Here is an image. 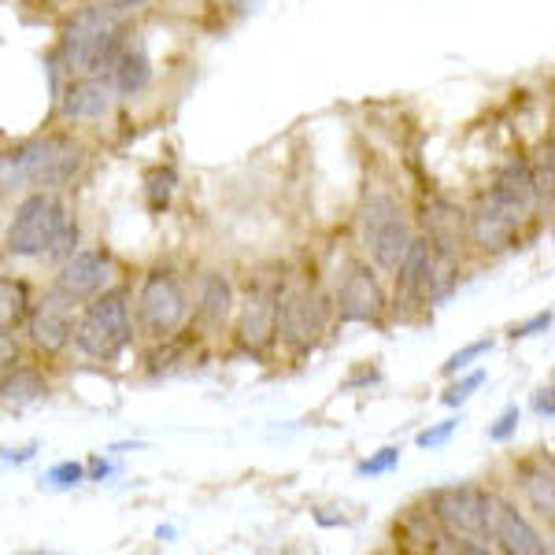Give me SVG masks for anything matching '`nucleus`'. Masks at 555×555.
<instances>
[{
	"instance_id": "obj_22",
	"label": "nucleus",
	"mask_w": 555,
	"mask_h": 555,
	"mask_svg": "<svg viewBox=\"0 0 555 555\" xmlns=\"http://www.w3.org/2000/svg\"><path fill=\"white\" fill-rule=\"evenodd\" d=\"M429 256H434V241L429 237H415L404 256V263L397 267V297L415 300L418 289H423V274L429 267Z\"/></svg>"
},
{
	"instance_id": "obj_37",
	"label": "nucleus",
	"mask_w": 555,
	"mask_h": 555,
	"mask_svg": "<svg viewBox=\"0 0 555 555\" xmlns=\"http://www.w3.org/2000/svg\"><path fill=\"white\" fill-rule=\"evenodd\" d=\"M104 4L119 8V12H130V8H141V4H145V0H104Z\"/></svg>"
},
{
	"instance_id": "obj_9",
	"label": "nucleus",
	"mask_w": 555,
	"mask_h": 555,
	"mask_svg": "<svg viewBox=\"0 0 555 555\" xmlns=\"http://www.w3.org/2000/svg\"><path fill=\"white\" fill-rule=\"evenodd\" d=\"M75 304L64 289H52L49 297L34 304L30 311V341L38 352H60L75 337Z\"/></svg>"
},
{
	"instance_id": "obj_35",
	"label": "nucleus",
	"mask_w": 555,
	"mask_h": 555,
	"mask_svg": "<svg viewBox=\"0 0 555 555\" xmlns=\"http://www.w3.org/2000/svg\"><path fill=\"white\" fill-rule=\"evenodd\" d=\"M30 455H34V449H20V452H15V449H4V463H26Z\"/></svg>"
},
{
	"instance_id": "obj_39",
	"label": "nucleus",
	"mask_w": 555,
	"mask_h": 555,
	"mask_svg": "<svg viewBox=\"0 0 555 555\" xmlns=\"http://www.w3.org/2000/svg\"><path fill=\"white\" fill-rule=\"evenodd\" d=\"M552 145H555V141H552Z\"/></svg>"
},
{
	"instance_id": "obj_7",
	"label": "nucleus",
	"mask_w": 555,
	"mask_h": 555,
	"mask_svg": "<svg viewBox=\"0 0 555 555\" xmlns=\"http://www.w3.org/2000/svg\"><path fill=\"white\" fill-rule=\"evenodd\" d=\"M138 319H141V330L156 341L171 337L185 319V293L182 285L175 282L171 271H152L145 278L138 293Z\"/></svg>"
},
{
	"instance_id": "obj_27",
	"label": "nucleus",
	"mask_w": 555,
	"mask_h": 555,
	"mask_svg": "<svg viewBox=\"0 0 555 555\" xmlns=\"http://www.w3.org/2000/svg\"><path fill=\"white\" fill-rule=\"evenodd\" d=\"M82 478H86L82 463H60V467H52L49 474H44V481H49V486H56V489H70V486H78Z\"/></svg>"
},
{
	"instance_id": "obj_36",
	"label": "nucleus",
	"mask_w": 555,
	"mask_h": 555,
	"mask_svg": "<svg viewBox=\"0 0 555 555\" xmlns=\"http://www.w3.org/2000/svg\"><path fill=\"white\" fill-rule=\"evenodd\" d=\"M107 474H112V467H107L104 460H93V463H89V478H107Z\"/></svg>"
},
{
	"instance_id": "obj_16",
	"label": "nucleus",
	"mask_w": 555,
	"mask_h": 555,
	"mask_svg": "<svg viewBox=\"0 0 555 555\" xmlns=\"http://www.w3.org/2000/svg\"><path fill=\"white\" fill-rule=\"evenodd\" d=\"M382 308L385 300L374 274L366 267H352L341 282V293H337V315L345 322H374L382 315Z\"/></svg>"
},
{
	"instance_id": "obj_11",
	"label": "nucleus",
	"mask_w": 555,
	"mask_h": 555,
	"mask_svg": "<svg viewBox=\"0 0 555 555\" xmlns=\"http://www.w3.org/2000/svg\"><path fill=\"white\" fill-rule=\"evenodd\" d=\"M278 308H282V293L274 282H256L245 293V308H241V341L248 348H267L278 334Z\"/></svg>"
},
{
	"instance_id": "obj_33",
	"label": "nucleus",
	"mask_w": 555,
	"mask_h": 555,
	"mask_svg": "<svg viewBox=\"0 0 555 555\" xmlns=\"http://www.w3.org/2000/svg\"><path fill=\"white\" fill-rule=\"evenodd\" d=\"M548 326H552V311H541V315H533L530 322L515 326V337H533L537 330H548Z\"/></svg>"
},
{
	"instance_id": "obj_21",
	"label": "nucleus",
	"mask_w": 555,
	"mask_h": 555,
	"mask_svg": "<svg viewBox=\"0 0 555 555\" xmlns=\"http://www.w3.org/2000/svg\"><path fill=\"white\" fill-rule=\"evenodd\" d=\"M230 304H234V289L222 274H204L201 278V297H196V315L208 326H222L230 315Z\"/></svg>"
},
{
	"instance_id": "obj_19",
	"label": "nucleus",
	"mask_w": 555,
	"mask_h": 555,
	"mask_svg": "<svg viewBox=\"0 0 555 555\" xmlns=\"http://www.w3.org/2000/svg\"><path fill=\"white\" fill-rule=\"evenodd\" d=\"M522 489L526 500L544 518H555V460H533L522 467Z\"/></svg>"
},
{
	"instance_id": "obj_13",
	"label": "nucleus",
	"mask_w": 555,
	"mask_h": 555,
	"mask_svg": "<svg viewBox=\"0 0 555 555\" xmlns=\"http://www.w3.org/2000/svg\"><path fill=\"white\" fill-rule=\"evenodd\" d=\"M115 93H119V89L104 75L75 78V82L60 93V115H64V119H104V115L112 112Z\"/></svg>"
},
{
	"instance_id": "obj_34",
	"label": "nucleus",
	"mask_w": 555,
	"mask_h": 555,
	"mask_svg": "<svg viewBox=\"0 0 555 555\" xmlns=\"http://www.w3.org/2000/svg\"><path fill=\"white\" fill-rule=\"evenodd\" d=\"M533 411H537V415H555V385H552V389L537 392V397H533Z\"/></svg>"
},
{
	"instance_id": "obj_5",
	"label": "nucleus",
	"mask_w": 555,
	"mask_h": 555,
	"mask_svg": "<svg viewBox=\"0 0 555 555\" xmlns=\"http://www.w3.org/2000/svg\"><path fill=\"white\" fill-rule=\"evenodd\" d=\"M489 492L474 486H449L434 492V512L441 526L452 533V552H489V512H486Z\"/></svg>"
},
{
	"instance_id": "obj_3",
	"label": "nucleus",
	"mask_w": 555,
	"mask_h": 555,
	"mask_svg": "<svg viewBox=\"0 0 555 555\" xmlns=\"http://www.w3.org/2000/svg\"><path fill=\"white\" fill-rule=\"evenodd\" d=\"M86 164V149L75 145L70 138H30L23 145L4 152V190H23V185H34V190H64L67 182H75V175L82 171Z\"/></svg>"
},
{
	"instance_id": "obj_31",
	"label": "nucleus",
	"mask_w": 555,
	"mask_h": 555,
	"mask_svg": "<svg viewBox=\"0 0 555 555\" xmlns=\"http://www.w3.org/2000/svg\"><path fill=\"white\" fill-rule=\"evenodd\" d=\"M455 426H460L455 418H449V423H441V426H429L418 434V444H423V449H437V444H444L455 434Z\"/></svg>"
},
{
	"instance_id": "obj_2",
	"label": "nucleus",
	"mask_w": 555,
	"mask_h": 555,
	"mask_svg": "<svg viewBox=\"0 0 555 555\" xmlns=\"http://www.w3.org/2000/svg\"><path fill=\"white\" fill-rule=\"evenodd\" d=\"M122 15L127 12L104 4V0L93 8H82V12L64 26V38H60V64H64L75 78L112 70L122 41H127V34H122Z\"/></svg>"
},
{
	"instance_id": "obj_20",
	"label": "nucleus",
	"mask_w": 555,
	"mask_h": 555,
	"mask_svg": "<svg viewBox=\"0 0 555 555\" xmlns=\"http://www.w3.org/2000/svg\"><path fill=\"white\" fill-rule=\"evenodd\" d=\"M426 237L437 241V245L444 248H455L460 245V234H463V211L455 208V204L441 201V196H434V201H426Z\"/></svg>"
},
{
	"instance_id": "obj_24",
	"label": "nucleus",
	"mask_w": 555,
	"mask_h": 555,
	"mask_svg": "<svg viewBox=\"0 0 555 555\" xmlns=\"http://www.w3.org/2000/svg\"><path fill=\"white\" fill-rule=\"evenodd\" d=\"M533 178H537V208L555 211V145L541 152V159L533 164Z\"/></svg>"
},
{
	"instance_id": "obj_6",
	"label": "nucleus",
	"mask_w": 555,
	"mask_h": 555,
	"mask_svg": "<svg viewBox=\"0 0 555 555\" xmlns=\"http://www.w3.org/2000/svg\"><path fill=\"white\" fill-rule=\"evenodd\" d=\"M411 230L400 204L389 193H374L363 208V245L382 271H397L411 248Z\"/></svg>"
},
{
	"instance_id": "obj_17",
	"label": "nucleus",
	"mask_w": 555,
	"mask_h": 555,
	"mask_svg": "<svg viewBox=\"0 0 555 555\" xmlns=\"http://www.w3.org/2000/svg\"><path fill=\"white\" fill-rule=\"evenodd\" d=\"M107 78L115 82V89L119 93H141L149 82H152V64H149V52H145V44L141 41H122V49H119V56H115V64L112 70H107Z\"/></svg>"
},
{
	"instance_id": "obj_38",
	"label": "nucleus",
	"mask_w": 555,
	"mask_h": 555,
	"mask_svg": "<svg viewBox=\"0 0 555 555\" xmlns=\"http://www.w3.org/2000/svg\"><path fill=\"white\" fill-rule=\"evenodd\" d=\"M552 552H555V544H552Z\"/></svg>"
},
{
	"instance_id": "obj_14",
	"label": "nucleus",
	"mask_w": 555,
	"mask_h": 555,
	"mask_svg": "<svg viewBox=\"0 0 555 555\" xmlns=\"http://www.w3.org/2000/svg\"><path fill=\"white\" fill-rule=\"evenodd\" d=\"M518 227L522 222L515 219L507 208H500L496 201L486 193L478 204H474L470 219H467V230H470V241L478 248H486V253H500V248H507L518 234Z\"/></svg>"
},
{
	"instance_id": "obj_15",
	"label": "nucleus",
	"mask_w": 555,
	"mask_h": 555,
	"mask_svg": "<svg viewBox=\"0 0 555 555\" xmlns=\"http://www.w3.org/2000/svg\"><path fill=\"white\" fill-rule=\"evenodd\" d=\"M489 196L500 204V208L512 211L518 222H526L537 211V178H533V167L522 164V159H512V164H507L504 171L496 175V182H492Z\"/></svg>"
},
{
	"instance_id": "obj_12",
	"label": "nucleus",
	"mask_w": 555,
	"mask_h": 555,
	"mask_svg": "<svg viewBox=\"0 0 555 555\" xmlns=\"http://www.w3.org/2000/svg\"><path fill=\"white\" fill-rule=\"evenodd\" d=\"M112 282V263L101 253H75L60 263L56 289H64L70 300H96Z\"/></svg>"
},
{
	"instance_id": "obj_26",
	"label": "nucleus",
	"mask_w": 555,
	"mask_h": 555,
	"mask_svg": "<svg viewBox=\"0 0 555 555\" xmlns=\"http://www.w3.org/2000/svg\"><path fill=\"white\" fill-rule=\"evenodd\" d=\"M175 185H178V175L171 171V167H156V171L149 175V182H145L152 208L164 211L167 204H171V196H175Z\"/></svg>"
},
{
	"instance_id": "obj_29",
	"label": "nucleus",
	"mask_w": 555,
	"mask_h": 555,
	"mask_svg": "<svg viewBox=\"0 0 555 555\" xmlns=\"http://www.w3.org/2000/svg\"><path fill=\"white\" fill-rule=\"evenodd\" d=\"M492 348V341H474V345H467L463 352H455L449 363H444V374H455V371H467V366L478 360V356H486Z\"/></svg>"
},
{
	"instance_id": "obj_8",
	"label": "nucleus",
	"mask_w": 555,
	"mask_h": 555,
	"mask_svg": "<svg viewBox=\"0 0 555 555\" xmlns=\"http://www.w3.org/2000/svg\"><path fill=\"white\" fill-rule=\"evenodd\" d=\"M322 322H326V308H322L319 293L311 289H289L282 297V308H278V334L289 348H311V341L322 334Z\"/></svg>"
},
{
	"instance_id": "obj_28",
	"label": "nucleus",
	"mask_w": 555,
	"mask_h": 555,
	"mask_svg": "<svg viewBox=\"0 0 555 555\" xmlns=\"http://www.w3.org/2000/svg\"><path fill=\"white\" fill-rule=\"evenodd\" d=\"M481 382H486V371H474V374H467V378H463L460 385H452V389L444 392L441 400H444V404H449V408H460L463 400H470V392L478 389Z\"/></svg>"
},
{
	"instance_id": "obj_23",
	"label": "nucleus",
	"mask_w": 555,
	"mask_h": 555,
	"mask_svg": "<svg viewBox=\"0 0 555 555\" xmlns=\"http://www.w3.org/2000/svg\"><path fill=\"white\" fill-rule=\"evenodd\" d=\"M44 392V382H41V374H34V371H4V404L8 408H23V404H30V400H38Z\"/></svg>"
},
{
	"instance_id": "obj_30",
	"label": "nucleus",
	"mask_w": 555,
	"mask_h": 555,
	"mask_svg": "<svg viewBox=\"0 0 555 555\" xmlns=\"http://www.w3.org/2000/svg\"><path fill=\"white\" fill-rule=\"evenodd\" d=\"M400 463V449H382L378 455H371L366 463H360V474H385V470H392Z\"/></svg>"
},
{
	"instance_id": "obj_10",
	"label": "nucleus",
	"mask_w": 555,
	"mask_h": 555,
	"mask_svg": "<svg viewBox=\"0 0 555 555\" xmlns=\"http://www.w3.org/2000/svg\"><path fill=\"white\" fill-rule=\"evenodd\" d=\"M486 512H489V537L496 541L500 552H507V555H541V552H548V544H541V537H537L533 526L526 522V518L518 515L504 496L489 492Z\"/></svg>"
},
{
	"instance_id": "obj_25",
	"label": "nucleus",
	"mask_w": 555,
	"mask_h": 555,
	"mask_svg": "<svg viewBox=\"0 0 555 555\" xmlns=\"http://www.w3.org/2000/svg\"><path fill=\"white\" fill-rule=\"evenodd\" d=\"M0 297H4V308H0V322L4 330H12L20 319H30V308H26V285L15 282V278H4L0 282Z\"/></svg>"
},
{
	"instance_id": "obj_18",
	"label": "nucleus",
	"mask_w": 555,
	"mask_h": 555,
	"mask_svg": "<svg viewBox=\"0 0 555 555\" xmlns=\"http://www.w3.org/2000/svg\"><path fill=\"white\" fill-rule=\"evenodd\" d=\"M455 278H460V267H455V248H444L434 241V256H429V267L423 274V289H418V300L437 304L444 300L455 289Z\"/></svg>"
},
{
	"instance_id": "obj_4",
	"label": "nucleus",
	"mask_w": 555,
	"mask_h": 555,
	"mask_svg": "<svg viewBox=\"0 0 555 555\" xmlns=\"http://www.w3.org/2000/svg\"><path fill=\"white\" fill-rule=\"evenodd\" d=\"M78 352H86L89 360L112 363L122 348L130 345V308L127 293H101L78 319L75 330Z\"/></svg>"
},
{
	"instance_id": "obj_32",
	"label": "nucleus",
	"mask_w": 555,
	"mask_h": 555,
	"mask_svg": "<svg viewBox=\"0 0 555 555\" xmlns=\"http://www.w3.org/2000/svg\"><path fill=\"white\" fill-rule=\"evenodd\" d=\"M515 429H518V408H507L504 415L496 418V426H489V437L492 441H507Z\"/></svg>"
},
{
	"instance_id": "obj_1",
	"label": "nucleus",
	"mask_w": 555,
	"mask_h": 555,
	"mask_svg": "<svg viewBox=\"0 0 555 555\" xmlns=\"http://www.w3.org/2000/svg\"><path fill=\"white\" fill-rule=\"evenodd\" d=\"M4 245L12 256L64 263V259L78 253V222L67 215L64 201L56 193L38 190L15 204Z\"/></svg>"
}]
</instances>
